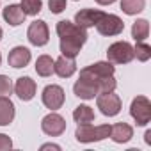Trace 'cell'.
Wrapping results in <instances>:
<instances>
[{
    "instance_id": "6da1fadb",
    "label": "cell",
    "mask_w": 151,
    "mask_h": 151,
    "mask_svg": "<svg viewBox=\"0 0 151 151\" xmlns=\"http://www.w3.org/2000/svg\"><path fill=\"white\" fill-rule=\"evenodd\" d=\"M110 135V124H100L94 126L91 123L86 124H78L77 130H75V139L82 144H91V142H100L109 139Z\"/></svg>"
},
{
    "instance_id": "7a4b0ae2",
    "label": "cell",
    "mask_w": 151,
    "mask_h": 151,
    "mask_svg": "<svg viewBox=\"0 0 151 151\" xmlns=\"http://www.w3.org/2000/svg\"><path fill=\"white\" fill-rule=\"evenodd\" d=\"M55 32L59 36V39H66V41H75L78 45H86L87 41V30L82 29L80 25H77L75 22L69 20H60L55 25Z\"/></svg>"
},
{
    "instance_id": "3957f363",
    "label": "cell",
    "mask_w": 151,
    "mask_h": 151,
    "mask_svg": "<svg viewBox=\"0 0 151 151\" xmlns=\"http://www.w3.org/2000/svg\"><path fill=\"white\" fill-rule=\"evenodd\" d=\"M133 59V46L128 41H116L107 48V60L112 64H128Z\"/></svg>"
},
{
    "instance_id": "277c9868",
    "label": "cell",
    "mask_w": 151,
    "mask_h": 151,
    "mask_svg": "<svg viewBox=\"0 0 151 151\" xmlns=\"http://www.w3.org/2000/svg\"><path fill=\"white\" fill-rule=\"evenodd\" d=\"M130 116L137 123V126H146L151 121V101L147 96H137L132 100Z\"/></svg>"
},
{
    "instance_id": "5b68a950",
    "label": "cell",
    "mask_w": 151,
    "mask_h": 151,
    "mask_svg": "<svg viewBox=\"0 0 151 151\" xmlns=\"http://www.w3.org/2000/svg\"><path fill=\"white\" fill-rule=\"evenodd\" d=\"M96 30L101 36L112 37V36H119L124 30V22L117 16V14H109L103 13V16L100 18V22L96 23Z\"/></svg>"
},
{
    "instance_id": "8992f818",
    "label": "cell",
    "mask_w": 151,
    "mask_h": 151,
    "mask_svg": "<svg viewBox=\"0 0 151 151\" xmlns=\"http://www.w3.org/2000/svg\"><path fill=\"white\" fill-rule=\"evenodd\" d=\"M96 105H98L100 112H101L103 116H107V117L117 116V114L121 112V107H123L121 98L116 94V91L98 94V96H96Z\"/></svg>"
},
{
    "instance_id": "52a82bcc",
    "label": "cell",
    "mask_w": 151,
    "mask_h": 151,
    "mask_svg": "<svg viewBox=\"0 0 151 151\" xmlns=\"http://www.w3.org/2000/svg\"><path fill=\"white\" fill-rule=\"evenodd\" d=\"M116 73V66L109 60H98L84 69H80V75H86V77L93 78L96 84H98V91H100V82L105 78V77H110V75Z\"/></svg>"
},
{
    "instance_id": "ba28073f",
    "label": "cell",
    "mask_w": 151,
    "mask_h": 151,
    "mask_svg": "<svg viewBox=\"0 0 151 151\" xmlns=\"http://www.w3.org/2000/svg\"><path fill=\"white\" fill-rule=\"evenodd\" d=\"M41 130L48 137H59L66 132V119L55 110H50V114L41 119Z\"/></svg>"
},
{
    "instance_id": "9c48e42d",
    "label": "cell",
    "mask_w": 151,
    "mask_h": 151,
    "mask_svg": "<svg viewBox=\"0 0 151 151\" xmlns=\"http://www.w3.org/2000/svg\"><path fill=\"white\" fill-rule=\"evenodd\" d=\"M27 39L34 46H45V45H48V41H50V29H48L46 22L34 20L29 25V29H27Z\"/></svg>"
},
{
    "instance_id": "30bf717a",
    "label": "cell",
    "mask_w": 151,
    "mask_h": 151,
    "mask_svg": "<svg viewBox=\"0 0 151 151\" xmlns=\"http://www.w3.org/2000/svg\"><path fill=\"white\" fill-rule=\"evenodd\" d=\"M41 100H43V105L50 110H59L62 105H64V100H66V94H64V89L57 84H50L43 89L41 93Z\"/></svg>"
},
{
    "instance_id": "8fae6325",
    "label": "cell",
    "mask_w": 151,
    "mask_h": 151,
    "mask_svg": "<svg viewBox=\"0 0 151 151\" xmlns=\"http://www.w3.org/2000/svg\"><path fill=\"white\" fill-rule=\"evenodd\" d=\"M73 93H75V96H78L80 100H94L100 94L98 84L93 78L86 77V75H80L78 80L73 84Z\"/></svg>"
},
{
    "instance_id": "7c38bea8",
    "label": "cell",
    "mask_w": 151,
    "mask_h": 151,
    "mask_svg": "<svg viewBox=\"0 0 151 151\" xmlns=\"http://www.w3.org/2000/svg\"><path fill=\"white\" fill-rule=\"evenodd\" d=\"M13 91H14V94H16L22 101H30V100L36 96L37 86H36V80H32L30 77H20V78L14 82Z\"/></svg>"
},
{
    "instance_id": "4fadbf2b",
    "label": "cell",
    "mask_w": 151,
    "mask_h": 151,
    "mask_svg": "<svg viewBox=\"0 0 151 151\" xmlns=\"http://www.w3.org/2000/svg\"><path fill=\"white\" fill-rule=\"evenodd\" d=\"M103 16V11L100 9H80L77 14H75V23L80 25L82 29H93L96 27V23L100 22V18Z\"/></svg>"
},
{
    "instance_id": "5bb4252c",
    "label": "cell",
    "mask_w": 151,
    "mask_h": 151,
    "mask_svg": "<svg viewBox=\"0 0 151 151\" xmlns=\"http://www.w3.org/2000/svg\"><path fill=\"white\" fill-rule=\"evenodd\" d=\"M30 59H32V53H30V50L27 46H14L9 52V55H7V62L14 69H20V68L29 66Z\"/></svg>"
},
{
    "instance_id": "9a60e30c",
    "label": "cell",
    "mask_w": 151,
    "mask_h": 151,
    "mask_svg": "<svg viewBox=\"0 0 151 151\" xmlns=\"http://www.w3.org/2000/svg\"><path fill=\"white\" fill-rule=\"evenodd\" d=\"M53 73L60 78H71L77 73V62H75V59L60 55L59 59L53 60Z\"/></svg>"
},
{
    "instance_id": "2e32d148",
    "label": "cell",
    "mask_w": 151,
    "mask_h": 151,
    "mask_svg": "<svg viewBox=\"0 0 151 151\" xmlns=\"http://www.w3.org/2000/svg\"><path fill=\"white\" fill-rule=\"evenodd\" d=\"M116 144H126L133 137V128L128 123H116L110 124V135H109Z\"/></svg>"
},
{
    "instance_id": "e0dca14e",
    "label": "cell",
    "mask_w": 151,
    "mask_h": 151,
    "mask_svg": "<svg viewBox=\"0 0 151 151\" xmlns=\"http://www.w3.org/2000/svg\"><path fill=\"white\" fill-rule=\"evenodd\" d=\"M16 107L9 96H0V126H9L14 121Z\"/></svg>"
},
{
    "instance_id": "ac0fdd59",
    "label": "cell",
    "mask_w": 151,
    "mask_h": 151,
    "mask_svg": "<svg viewBox=\"0 0 151 151\" xmlns=\"http://www.w3.org/2000/svg\"><path fill=\"white\" fill-rule=\"evenodd\" d=\"M2 16H4V20H6L11 27H18V25H22V23L25 22V18H27V14H25L23 9L20 7V4H11V6L4 7Z\"/></svg>"
},
{
    "instance_id": "d6986e66",
    "label": "cell",
    "mask_w": 151,
    "mask_h": 151,
    "mask_svg": "<svg viewBox=\"0 0 151 151\" xmlns=\"http://www.w3.org/2000/svg\"><path fill=\"white\" fill-rule=\"evenodd\" d=\"M36 73L39 75V77L46 78V77H52L53 73V59L50 55H39L37 60H36Z\"/></svg>"
},
{
    "instance_id": "ffe728a7",
    "label": "cell",
    "mask_w": 151,
    "mask_h": 151,
    "mask_svg": "<svg viewBox=\"0 0 151 151\" xmlns=\"http://www.w3.org/2000/svg\"><path fill=\"white\" fill-rule=\"evenodd\" d=\"M73 119L77 124H86V123H93L94 121V110L89 105H78L73 110Z\"/></svg>"
},
{
    "instance_id": "44dd1931",
    "label": "cell",
    "mask_w": 151,
    "mask_h": 151,
    "mask_svg": "<svg viewBox=\"0 0 151 151\" xmlns=\"http://www.w3.org/2000/svg\"><path fill=\"white\" fill-rule=\"evenodd\" d=\"M147 36H149V22L144 18H139L132 25V37L135 41H146Z\"/></svg>"
},
{
    "instance_id": "7402d4cb",
    "label": "cell",
    "mask_w": 151,
    "mask_h": 151,
    "mask_svg": "<svg viewBox=\"0 0 151 151\" xmlns=\"http://www.w3.org/2000/svg\"><path fill=\"white\" fill-rule=\"evenodd\" d=\"M121 9L128 16H135L146 9V0H121Z\"/></svg>"
},
{
    "instance_id": "603a6c76",
    "label": "cell",
    "mask_w": 151,
    "mask_h": 151,
    "mask_svg": "<svg viewBox=\"0 0 151 151\" xmlns=\"http://www.w3.org/2000/svg\"><path fill=\"white\" fill-rule=\"evenodd\" d=\"M60 53L64 57H69V59H77L80 55V50H82V45L75 43V41H66V39H60Z\"/></svg>"
},
{
    "instance_id": "cb8c5ba5",
    "label": "cell",
    "mask_w": 151,
    "mask_h": 151,
    "mask_svg": "<svg viewBox=\"0 0 151 151\" xmlns=\"http://www.w3.org/2000/svg\"><path fill=\"white\" fill-rule=\"evenodd\" d=\"M133 57H137V60H140V62H147L151 59V46L144 41H135Z\"/></svg>"
},
{
    "instance_id": "d4e9b609",
    "label": "cell",
    "mask_w": 151,
    "mask_h": 151,
    "mask_svg": "<svg viewBox=\"0 0 151 151\" xmlns=\"http://www.w3.org/2000/svg\"><path fill=\"white\" fill-rule=\"evenodd\" d=\"M20 7L27 16H37L43 9V0H22Z\"/></svg>"
},
{
    "instance_id": "484cf974",
    "label": "cell",
    "mask_w": 151,
    "mask_h": 151,
    "mask_svg": "<svg viewBox=\"0 0 151 151\" xmlns=\"http://www.w3.org/2000/svg\"><path fill=\"white\" fill-rule=\"evenodd\" d=\"M13 80L7 75H0V96H9L13 93Z\"/></svg>"
},
{
    "instance_id": "4316f807",
    "label": "cell",
    "mask_w": 151,
    "mask_h": 151,
    "mask_svg": "<svg viewBox=\"0 0 151 151\" xmlns=\"http://www.w3.org/2000/svg\"><path fill=\"white\" fill-rule=\"evenodd\" d=\"M48 7L53 14H60L68 7V0H48Z\"/></svg>"
},
{
    "instance_id": "83f0119b",
    "label": "cell",
    "mask_w": 151,
    "mask_h": 151,
    "mask_svg": "<svg viewBox=\"0 0 151 151\" xmlns=\"http://www.w3.org/2000/svg\"><path fill=\"white\" fill-rule=\"evenodd\" d=\"M13 147V140L9 135L6 133H0V151H6V149H11Z\"/></svg>"
},
{
    "instance_id": "f1b7e54d",
    "label": "cell",
    "mask_w": 151,
    "mask_h": 151,
    "mask_svg": "<svg viewBox=\"0 0 151 151\" xmlns=\"http://www.w3.org/2000/svg\"><path fill=\"white\" fill-rule=\"evenodd\" d=\"M45 149H55V151H60V146H59V144H52V142H48V144H43V146H41V151H45Z\"/></svg>"
},
{
    "instance_id": "f546056e",
    "label": "cell",
    "mask_w": 151,
    "mask_h": 151,
    "mask_svg": "<svg viewBox=\"0 0 151 151\" xmlns=\"http://www.w3.org/2000/svg\"><path fill=\"white\" fill-rule=\"evenodd\" d=\"M96 4H100V6H112L116 0H94Z\"/></svg>"
},
{
    "instance_id": "4dcf8cb0",
    "label": "cell",
    "mask_w": 151,
    "mask_h": 151,
    "mask_svg": "<svg viewBox=\"0 0 151 151\" xmlns=\"http://www.w3.org/2000/svg\"><path fill=\"white\" fill-rule=\"evenodd\" d=\"M144 140H146L147 146H151V130H147V132L144 133Z\"/></svg>"
},
{
    "instance_id": "1f68e13d",
    "label": "cell",
    "mask_w": 151,
    "mask_h": 151,
    "mask_svg": "<svg viewBox=\"0 0 151 151\" xmlns=\"http://www.w3.org/2000/svg\"><path fill=\"white\" fill-rule=\"evenodd\" d=\"M2 37H4V30H2V27H0V41H2Z\"/></svg>"
},
{
    "instance_id": "d6a6232c",
    "label": "cell",
    "mask_w": 151,
    "mask_h": 151,
    "mask_svg": "<svg viewBox=\"0 0 151 151\" xmlns=\"http://www.w3.org/2000/svg\"><path fill=\"white\" fill-rule=\"evenodd\" d=\"M0 66H2V53H0Z\"/></svg>"
}]
</instances>
